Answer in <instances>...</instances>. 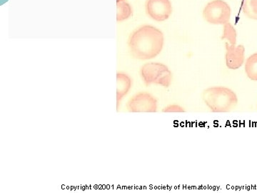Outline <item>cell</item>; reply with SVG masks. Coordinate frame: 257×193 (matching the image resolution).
Returning <instances> with one entry per match:
<instances>
[{
  "label": "cell",
  "mask_w": 257,
  "mask_h": 193,
  "mask_svg": "<svg viewBox=\"0 0 257 193\" xmlns=\"http://www.w3.org/2000/svg\"><path fill=\"white\" fill-rule=\"evenodd\" d=\"M145 9L148 16L157 22L168 20L172 13L170 0H147Z\"/></svg>",
  "instance_id": "obj_6"
},
{
  "label": "cell",
  "mask_w": 257,
  "mask_h": 193,
  "mask_svg": "<svg viewBox=\"0 0 257 193\" xmlns=\"http://www.w3.org/2000/svg\"><path fill=\"white\" fill-rule=\"evenodd\" d=\"M244 69L248 78L257 81V53L253 54L246 59Z\"/></svg>",
  "instance_id": "obj_10"
},
{
  "label": "cell",
  "mask_w": 257,
  "mask_h": 193,
  "mask_svg": "<svg viewBox=\"0 0 257 193\" xmlns=\"http://www.w3.org/2000/svg\"><path fill=\"white\" fill-rule=\"evenodd\" d=\"M243 15L251 20H257V0H243Z\"/></svg>",
  "instance_id": "obj_11"
},
{
  "label": "cell",
  "mask_w": 257,
  "mask_h": 193,
  "mask_svg": "<svg viewBox=\"0 0 257 193\" xmlns=\"http://www.w3.org/2000/svg\"><path fill=\"white\" fill-rule=\"evenodd\" d=\"M127 109L131 113H156L157 101L150 93L139 92L128 102Z\"/></svg>",
  "instance_id": "obj_5"
},
{
  "label": "cell",
  "mask_w": 257,
  "mask_h": 193,
  "mask_svg": "<svg viewBox=\"0 0 257 193\" xmlns=\"http://www.w3.org/2000/svg\"><path fill=\"white\" fill-rule=\"evenodd\" d=\"M133 15V8L126 0H116V20L124 21Z\"/></svg>",
  "instance_id": "obj_9"
},
{
  "label": "cell",
  "mask_w": 257,
  "mask_h": 193,
  "mask_svg": "<svg viewBox=\"0 0 257 193\" xmlns=\"http://www.w3.org/2000/svg\"><path fill=\"white\" fill-rule=\"evenodd\" d=\"M164 113H184V109L182 107L178 106V105H170V106L166 107L163 110Z\"/></svg>",
  "instance_id": "obj_13"
},
{
  "label": "cell",
  "mask_w": 257,
  "mask_h": 193,
  "mask_svg": "<svg viewBox=\"0 0 257 193\" xmlns=\"http://www.w3.org/2000/svg\"><path fill=\"white\" fill-rule=\"evenodd\" d=\"M132 87V79L127 74L118 72L116 74V102L117 108L119 102L127 94Z\"/></svg>",
  "instance_id": "obj_8"
},
{
  "label": "cell",
  "mask_w": 257,
  "mask_h": 193,
  "mask_svg": "<svg viewBox=\"0 0 257 193\" xmlns=\"http://www.w3.org/2000/svg\"><path fill=\"white\" fill-rule=\"evenodd\" d=\"M202 98L213 113H229L238 103L237 96L234 91L225 87L208 88L203 92Z\"/></svg>",
  "instance_id": "obj_2"
},
{
  "label": "cell",
  "mask_w": 257,
  "mask_h": 193,
  "mask_svg": "<svg viewBox=\"0 0 257 193\" xmlns=\"http://www.w3.org/2000/svg\"><path fill=\"white\" fill-rule=\"evenodd\" d=\"M236 36H237L236 31L233 25L230 23L225 24L223 36L221 39L227 40L229 42L230 45L235 46L236 43Z\"/></svg>",
  "instance_id": "obj_12"
},
{
  "label": "cell",
  "mask_w": 257,
  "mask_h": 193,
  "mask_svg": "<svg viewBox=\"0 0 257 193\" xmlns=\"http://www.w3.org/2000/svg\"><path fill=\"white\" fill-rule=\"evenodd\" d=\"M231 8L224 0H213L203 10V17L211 25H225L229 23Z\"/></svg>",
  "instance_id": "obj_4"
},
{
  "label": "cell",
  "mask_w": 257,
  "mask_h": 193,
  "mask_svg": "<svg viewBox=\"0 0 257 193\" xmlns=\"http://www.w3.org/2000/svg\"><path fill=\"white\" fill-rule=\"evenodd\" d=\"M165 37L161 30L151 25H144L130 35L128 45L132 55L138 60L156 57L163 49Z\"/></svg>",
  "instance_id": "obj_1"
},
{
  "label": "cell",
  "mask_w": 257,
  "mask_h": 193,
  "mask_svg": "<svg viewBox=\"0 0 257 193\" xmlns=\"http://www.w3.org/2000/svg\"><path fill=\"white\" fill-rule=\"evenodd\" d=\"M141 76L147 86L155 84L167 88L172 81V74L167 65L159 62L145 64L141 69Z\"/></svg>",
  "instance_id": "obj_3"
},
{
  "label": "cell",
  "mask_w": 257,
  "mask_h": 193,
  "mask_svg": "<svg viewBox=\"0 0 257 193\" xmlns=\"http://www.w3.org/2000/svg\"><path fill=\"white\" fill-rule=\"evenodd\" d=\"M226 64L230 69H237L240 68L244 63L245 47L243 45L233 46L229 45L226 42Z\"/></svg>",
  "instance_id": "obj_7"
}]
</instances>
